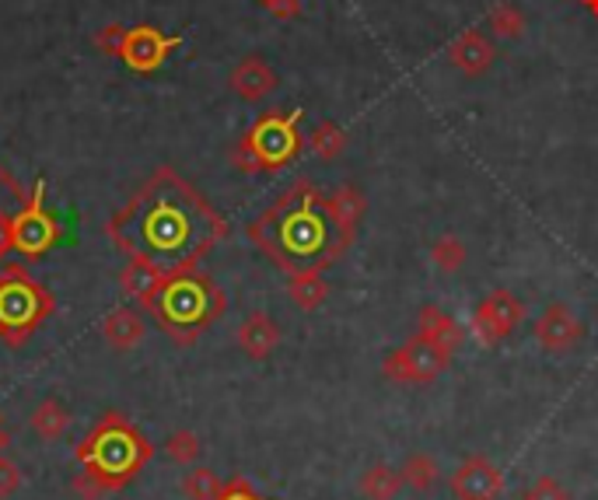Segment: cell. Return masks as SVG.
Segmentation results:
<instances>
[{
  "label": "cell",
  "mask_w": 598,
  "mask_h": 500,
  "mask_svg": "<svg viewBox=\"0 0 598 500\" xmlns=\"http://www.w3.org/2000/svg\"><path fill=\"white\" fill-rule=\"evenodd\" d=\"M106 238L126 259H147L171 274L214 253L228 238V221L189 179L162 165L109 218Z\"/></svg>",
  "instance_id": "6da1fadb"
},
{
  "label": "cell",
  "mask_w": 598,
  "mask_h": 500,
  "mask_svg": "<svg viewBox=\"0 0 598 500\" xmlns=\"http://www.w3.org/2000/svg\"><path fill=\"white\" fill-rule=\"evenodd\" d=\"M354 231L357 227L336 214L333 200L319 192V186L298 179L248 224L245 235L284 274H301L333 266L354 245Z\"/></svg>",
  "instance_id": "7a4b0ae2"
},
{
  "label": "cell",
  "mask_w": 598,
  "mask_h": 500,
  "mask_svg": "<svg viewBox=\"0 0 598 500\" xmlns=\"http://www.w3.org/2000/svg\"><path fill=\"white\" fill-rule=\"evenodd\" d=\"M141 308L158 322V330L171 343L189 346L228 312V298L214 277H207L197 266H186L165 274L162 284L141 301Z\"/></svg>",
  "instance_id": "3957f363"
},
{
  "label": "cell",
  "mask_w": 598,
  "mask_h": 500,
  "mask_svg": "<svg viewBox=\"0 0 598 500\" xmlns=\"http://www.w3.org/2000/svg\"><path fill=\"white\" fill-rule=\"evenodd\" d=\"M81 476H88L102 493L130 487L154 458V445L123 413H106L88 437L74 448Z\"/></svg>",
  "instance_id": "277c9868"
},
{
  "label": "cell",
  "mask_w": 598,
  "mask_h": 500,
  "mask_svg": "<svg viewBox=\"0 0 598 500\" xmlns=\"http://www.w3.org/2000/svg\"><path fill=\"white\" fill-rule=\"evenodd\" d=\"M56 312V298L43 280H35L25 263H8L0 269V343L18 351L43 322Z\"/></svg>",
  "instance_id": "5b68a950"
},
{
  "label": "cell",
  "mask_w": 598,
  "mask_h": 500,
  "mask_svg": "<svg viewBox=\"0 0 598 500\" xmlns=\"http://www.w3.org/2000/svg\"><path fill=\"white\" fill-rule=\"evenodd\" d=\"M301 112H266L242 133V141L231 151V162L242 171H280L301 151Z\"/></svg>",
  "instance_id": "8992f818"
},
{
  "label": "cell",
  "mask_w": 598,
  "mask_h": 500,
  "mask_svg": "<svg viewBox=\"0 0 598 500\" xmlns=\"http://www.w3.org/2000/svg\"><path fill=\"white\" fill-rule=\"evenodd\" d=\"M64 238V227L46 210V179H35L25 207L14 214V253L25 263H38Z\"/></svg>",
  "instance_id": "52a82bcc"
},
{
  "label": "cell",
  "mask_w": 598,
  "mask_h": 500,
  "mask_svg": "<svg viewBox=\"0 0 598 500\" xmlns=\"http://www.w3.org/2000/svg\"><path fill=\"white\" fill-rule=\"evenodd\" d=\"M449 360H452V354H445L434 340L417 333L413 340L402 343L399 351H392L389 357H385L381 371L396 385H428L449 368Z\"/></svg>",
  "instance_id": "ba28073f"
},
{
  "label": "cell",
  "mask_w": 598,
  "mask_h": 500,
  "mask_svg": "<svg viewBox=\"0 0 598 500\" xmlns=\"http://www.w3.org/2000/svg\"><path fill=\"white\" fill-rule=\"evenodd\" d=\"M179 46H182V35H165L162 29H154V25H137V29H126L120 60L133 74H154V70H162V64Z\"/></svg>",
  "instance_id": "9c48e42d"
},
{
  "label": "cell",
  "mask_w": 598,
  "mask_h": 500,
  "mask_svg": "<svg viewBox=\"0 0 598 500\" xmlns=\"http://www.w3.org/2000/svg\"><path fill=\"white\" fill-rule=\"evenodd\" d=\"M522 319H525L522 301H518L511 291H494L490 298L476 304V312L469 319V333L484 346H497Z\"/></svg>",
  "instance_id": "30bf717a"
},
{
  "label": "cell",
  "mask_w": 598,
  "mask_h": 500,
  "mask_svg": "<svg viewBox=\"0 0 598 500\" xmlns=\"http://www.w3.org/2000/svg\"><path fill=\"white\" fill-rule=\"evenodd\" d=\"M505 490V476L487 455L466 458L452 476V493L458 500H497Z\"/></svg>",
  "instance_id": "8fae6325"
},
{
  "label": "cell",
  "mask_w": 598,
  "mask_h": 500,
  "mask_svg": "<svg viewBox=\"0 0 598 500\" xmlns=\"http://www.w3.org/2000/svg\"><path fill=\"white\" fill-rule=\"evenodd\" d=\"M535 340H539L543 351L564 354L577 340H582V322L574 319V312L567 304H550L543 312V319L535 322Z\"/></svg>",
  "instance_id": "7c38bea8"
},
{
  "label": "cell",
  "mask_w": 598,
  "mask_h": 500,
  "mask_svg": "<svg viewBox=\"0 0 598 500\" xmlns=\"http://www.w3.org/2000/svg\"><path fill=\"white\" fill-rule=\"evenodd\" d=\"M228 85H231V91L239 95V99L259 102V99H266V95L277 91V74L263 60V56H245V60L231 70Z\"/></svg>",
  "instance_id": "4fadbf2b"
},
{
  "label": "cell",
  "mask_w": 598,
  "mask_h": 500,
  "mask_svg": "<svg viewBox=\"0 0 598 500\" xmlns=\"http://www.w3.org/2000/svg\"><path fill=\"white\" fill-rule=\"evenodd\" d=\"M449 60H452L455 70L476 77V74H484L494 64V43L484 32H462L449 46Z\"/></svg>",
  "instance_id": "5bb4252c"
},
{
  "label": "cell",
  "mask_w": 598,
  "mask_h": 500,
  "mask_svg": "<svg viewBox=\"0 0 598 500\" xmlns=\"http://www.w3.org/2000/svg\"><path fill=\"white\" fill-rule=\"evenodd\" d=\"M277 343H280V325L266 312H253L239 325V346L242 354H248L253 360H266L277 351Z\"/></svg>",
  "instance_id": "9a60e30c"
},
{
  "label": "cell",
  "mask_w": 598,
  "mask_h": 500,
  "mask_svg": "<svg viewBox=\"0 0 598 500\" xmlns=\"http://www.w3.org/2000/svg\"><path fill=\"white\" fill-rule=\"evenodd\" d=\"M144 333H147V325L137 308H115V312H109L102 322V340L112 346V351H133V346L144 343Z\"/></svg>",
  "instance_id": "2e32d148"
},
{
  "label": "cell",
  "mask_w": 598,
  "mask_h": 500,
  "mask_svg": "<svg viewBox=\"0 0 598 500\" xmlns=\"http://www.w3.org/2000/svg\"><path fill=\"white\" fill-rule=\"evenodd\" d=\"M420 333L428 340H434L445 354H455L458 343H462V325L449 312H441L438 304H423L420 308Z\"/></svg>",
  "instance_id": "e0dca14e"
},
{
  "label": "cell",
  "mask_w": 598,
  "mask_h": 500,
  "mask_svg": "<svg viewBox=\"0 0 598 500\" xmlns=\"http://www.w3.org/2000/svg\"><path fill=\"white\" fill-rule=\"evenodd\" d=\"M287 295L301 308V312H315V308L330 298V284L322 280V269H301L287 280Z\"/></svg>",
  "instance_id": "ac0fdd59"
},
{
  "label": "cell",
  "mask_w": 598,
  "mask_h": 500,
  "mask_svg": "<svg viewBox=\"0 0 598 500\" xmlns=\"http://www.w3.org/2000/svg\"><path fill=\"white\" fill-rule=\"evenodd\" d=\"M162 277H165V269H158L154 263H147V259H126L123 274H120V287L130 298L144 301L154 291V287L162 284Z\"/></svg>",
  "instance_id": "d6986e66"
},
{
  "label": "cell",
  "mask_w": 598,
  "mask_h": 500,
  "mask_svg": "<svg viewBox=\"0 0 598 500\" xmlns=\"http://www.w3.org/2000/svg\"><path fill=\"white\" fill-rule=\"evenodd\" d=\"M70 427V413L60 399H43L38 407L32 410V431L43 437V441H56V437H64Z\"/></svg>",
  "instance_id": "ffe728a7"
},
{
  "label": "cell",
  "mask_w": 598,
  "mask_h": 500,
  "mask_svg": "<svg viewBox=\"0 0 598 500\" xmlns=\"http://www.w3.org/2000/svg\"><path fill=\"white\" fill-rule=\"evenodd\" d=\"M402 490V473L389 466H375L361 476V493L368 500H392Z\"/></svg>",
  "instance_id": "44dd1931"
},
{
  "label": "cell",
  "mask_w": 598,
  "mask_h": 500,
  "mask_svg": "<svg viewBox=\"0 0 598 500\" xmlns=\"http://www.w3.org/2000/svg\"><path fill=\"white\" fill-rule=\"evenodd\" d=\"M221 476L214 469H207V466H189L186 476H182V493L189 500H214L221 493Z\"/></svg>",
  "instance_id": "7402d4cb"
},
{
  "label": "cell",
  "mask_w": 598,
  "mask_h": 500,
  "mask_svg": "<svg viewBox=\"0 0 598 500\" xmlns=\"http://www.w3.org/2000/svg\"><path fill=\"white\" fill-rule=\"evenodd\" d=\"M308 147H312L322 162H333V158H340L343 154V147H346V130H340L336 123H319L315 126V133H312V141H308Z\"/></svg>",
  "instance_id": "603a6c76"
},
{
  "label": "cell",
  "mask_w": 598,
  "mask_h": 500,
  "mask_svg": "<svg viewBox=\"0 0 598 500\" xmlns=\"http://www.w3.org/2000/svg\"><path fill=\"white\" fill-rule=\"evenodd\" d=\"M402 484L413 490H431L438 484V462L431 455H410L402 466Z\"/></svg>",
  "instance_id": "cb8c5ba5"
},
{
  "label": "cell",
  "mask_w": 598,
  "mask_h": 500,
  "mask_svg": "<svg viewBox=\"0 0 598 500\" xmlns=\"http://www.w3.org/2000/svg\"><path fill=\"white\" fill-rule=\"evenodd\" d=\"M487 22H490V29L497 35H505V38H518V35H522V29H525L522 11H518L514 4H508V0H500V4L490 8Z\"/></svg>",
  "instance_id": "d4e9b609"
},
{
  "label": "cell",
  "mask_w": 598,
  "mask_h": 500,
  "mask_svg": "<svg viewBox=\"0 0 598 500\" xmlns=\"http://www.w3.org/2000/svg\"><path fill=\"white\" fill-rule=\"evenodd\" d=\"M200 452H203V445L192 431H176V434H168V441H165V455L171 462H179V466H192V462L200 458Z\"/></svg>",
  "instance_id": "484cf974"
},
{
  "label": "cell",
  "mask_w": 598,
  "mask_h": 500,
  "mask_svg": "<svg viewBox=\"0 0 598 500\" xmlns=\"http://www.w3.org/2000/svg\"><path fill=\"white\" fill-rule=\"evenodd\" d=\"M431 263L438 269H445V274H455V269L466 263V245H462L455 235H445V238H438L431 245Z\"/></svg>",
  "instance_id": "4316f807"
},
{
  "label": "cell",
  "mask_w": 598,
  "mask_h": 500,
  "mask_svg": "<svg viewBox=\"0 0 598 500\" xmlns=\"http://www.w3.org/2000/svg\"><path fill=\"white\" fill-rule=\"evenodd\" d=\"M333 207H336V214L351 224V227H357V221H361V214H364V200H361V192L354 189V186H343V189H336L333 192Z\"/></svg>",
  "instance_id": "83f0119b"
},
{
  "label": "cell",
  "mask_w": 598,
  "mask_h": 500,
  "mask_svg": "<svg viewBox=\"0 0 598 500\" xmlns=\"http://www.w3.org/2000/svg\"><path fill=\"white\" fill-rule=\"evenodd\" d=\"M25 200H29L25 186L18 182L4 165H0V210H4V207H8V210H22Z\"/></svg>",
  "instance_id": "f1b7e54d"
},
{
  "label": "cell",
  "mask_w": 598,
  "mask_h": 500,
  "mask_svg": "<svg viewBox=\"0 0 598 500\" xmlns=\"http://www.w3.org/2000/svg\"><path fill=\"white\" fill-rule=\"evenodd\" d=\"M522 500H571V493L556 484L553 476H539L535 484L522 493Z\"/></svg>",
  "instance_id": "f546056e"
},
{
  "label": "cell",
  "mask_w": 598,
  "mask_h": 500,
  "mask_svg": "<svg viewBox=\"0 0 598 500\" xmlns=\"http://www.w3.org/2000/svg\"><path fill=\"white\" fill-rule=\"evenodd\" d=\"M123 38H126V25H106V29H99V35H95V46H99L102 56H115V60H120Z\"/></svg>",
  "instance_id": "4dcf8cb0"
},
{
  "label": "cell",
  "mask_w": 598,
  "mask_h": 500,
  "mask_svg": "<svg viewBox=\"0 0 598 500\" xmlns=\"http://www.w3.org/2000/svg\"><path fill=\"white\" fill-rule=\"evenodd\" d=\"M18 487H22V469H18L11 458L0 455V500L14 497V493H18Z\"/></svg>",
  "instance_id": "1f68e13d"
},
{
  "label": "cell",
  "mask_w": 598,
  "mask_h": 500,
  "mask_svg": "<svg viewBox=\"0 0 598 500\" xmlns=\"http://www.w3.org/2000/svg\"><path fill=\"white\" fill-rule=\"evenodd\" d=\"M214 500H266V497H259V493L253 490V484H248V479L235 476V479H228V484L221 487V493H218Z\"/></svg>",
  "instance_id": "d6a6232c"
},
{
  "label": "cell",
  "mask_w": 598,
  "mask_h": 500,
  "mask_svg": "<svg viewBox=\"0 0 598 500\" xmlns=\"http://www.w3.org/2000/svg\"><path fill=\"white\" fill-rule=\"evenodd\" d=\"M14 214L18 210H0V259L8 253H14Z\"/></svg>",
  "instance_id": "836d02e7"
},
{
  "label": "cell",
  "mask_w": 598,
  "mask_h": 500,
  "mask_svg": "<svg viewBox=\"0 0 598 500\" xmlns=\"http://www.w3.org/2000/svg\"><path fill=\"white\" fill-rule=\"evenodd\" d=\"M263 8L274 14V18H280V22H287V18H298L301 14V4L298 0H263Z\"/></svg>",
  "instance_id": "e575fe53"
},
{
  "label": "cell",
  "mask_w": 598,
  "mask_h": 500,
  "mask_svg": "<svg viewBox=\"0 0 598 500\" xmlns=\"http://www.w3.org/2000/svg\"><path fill=\"white\" fill-rule=\"evenodd\" d=\"M4 448H11V434L0 427V455H4Z\"/></svg>",
  "instance_id": "d590c367"
},
{
  "label": "cell",
  "mask_w": 598,
  "mask_h": 500,
  "mask_svg": "<svg viewBox=\"0 0 598 500\" xmlns=\"http://www.w3.org/2000/svg\"><path fill=\"white\" fill-rule=\"evenodd\" d=\"M585 8H588L591 14H598V0H585Z\"/></svg>",
  "instance_id": "8d00e7d4"
}]
</instances>
